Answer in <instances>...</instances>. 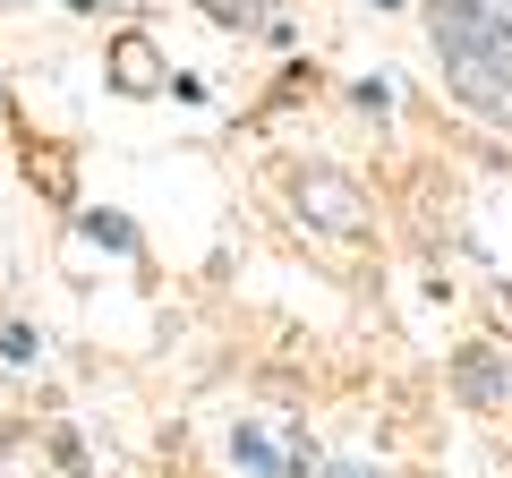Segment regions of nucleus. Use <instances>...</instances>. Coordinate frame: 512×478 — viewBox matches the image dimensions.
Instances as JSON below:
<instances>
[{
    "label": "nucleus",
    "instance_id": "6e6552de",
    "mask_svg": "<svg viewBox=\"0 0 512 478\" xmlns=\"http://www.w3.org/2000/svg\"><path fill=\"white\" fill-rule=\"evenodd\" d=\"M35 342H43L35 325H0V359H35Z\"/></svg>",
    "mask_w": 512,
    "mask_h": 478
},
{
    "label": "nucleus",
    "instance_id": "f257e3e1",
    "mask_svg": "<svg viewBox=\"0 0 512 478\" xmlns=\"http://www.w3.org/2000/svg\"><path fill=\"white\" fill-rule=\"evenodd\" d=\"M427 43L444 60L453 103L512 137V18H487L478 0H427Z\"/></svg>",
    "mask_w": 512,
    "mask_h": 478
},
{
    "label": "nucleus",
    "instance_id": "f03ea898",
    "mask_svg": "<svg viewBox=\"0 0 512 478\" xmlns=\"http://www.w3.org/2000/svg\"><path fill=\"white\" fill-rule=\"evenodd\" d=\"M282 197H291V222L316 239H342V248L376 239V197L342 163H282Z\"/></svg>",
    "mask_w": 512,
    "mask_h": 478
},
{
    "label": "nucleus",
    "instance_id": "7ed1b4c3",
    "mask_svg": "<svg viewBox=\"0 0 512 478\" xmlns=\"http://www.w3.org/2000/svg\"><path fill=\"white\" fill-rule=\"evenodd\" d=\"M444 376H453L461 410H487V419H495V410L512 402V368H504V350H495V342H461Z\"/></svg>",
    "mask_w": 512,
    "mask_h": 478
},
{
    "label": "nucleus",
    "instance_id": "423d86ee",
    "mask_svg": "<svg viewBox=\"0 0 512 478\" xmlns=\"http://www.w3.org/2000/svg\"><path fill=\"white\" fill-rule=\"evenodd\" d=\"M231 453H239V461H248V470H274V444L256 436V427H239V436H231Z\"/></svg>",
    "mask_w": 512,
    "mask_h": 478
},
{
    "label": "nucleus",
    "instance_id": "39448f33",
    "mask_svg": "<svg viewBox=\"0 0 512 478\" xmlns=\"http://www.w3.org/2000/svg\"><path fill=\"white\" fill-rule=\"evenodd\" d=\"M86 239H103V248H137V231H128L120 214H86Z\"/></svg>",
    "mask_w": 512,
    "mask_h": 478
},
{
    "label": "nucleus",
    "instance_id": "9d476101",
    "mask_svg": "<svg viewBox=\"0 0 512 478\" xmlns=\"http://www.w3.org/2000/svg\"><path fill=\"white\" fill-rule=\"evenodd\" d=\"M478 9H487V18H512V0H478Z\"/></svg>",
    "mask_w": 512,
    "mask_h": 478
},
{
    "label": "nucleus",
    "instance_id": "0eeeda50",
    "mask_svg": "<svg viewBox=\"0 0 512 478\" xmlns=\"http://www.w3.org/2000/svg\"><path fill=\"white\" fill-rule=\"evenodd\" d=\"M205 18H214V26H265V18H256V0H205Z\"/></svg>",
    "mask_w": 512,
    "mask_h": 478
},
{
    "label": "nucleus",
    "instance_id": "1a4fd4ad",
    "mask_svg": "<svg viewBox=\"0 0 512 478\" xmlns=\"http://www.w3.org/2000/svg\"><path fill=\"white\" fill-rule=\"evenodd\" d=\"M308 478H384V470H367V461H325V470H308Z\"/></svg>",
    "mask_w": 512,
    "mask_h": 478
},
{
    "label": "nucleus",
    "instance_id": "20e7f679",
    "mask_svg": "<svg viewBox=\"0 0 512 478\" xmlns=\"http://www.w3.org/2000/svg\"><path fill=\"white\" fill-rule=\"evenodd\" d=\"M103 69H111V94H128V103H146V94L171 86V69H163V52H154V35H137V26H120V35H111Z\"/></svg>",
    "mask_w": 512,
    "mask_h": 478
}]
</instances>
